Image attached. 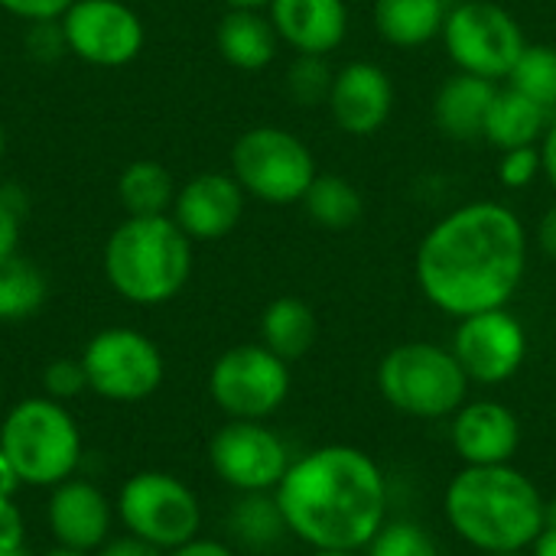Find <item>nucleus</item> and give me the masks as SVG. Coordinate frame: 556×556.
I'll return each instance as SVG.
<instances>
[{
    "mask_svg": "<svg viewBox=\"0 0 556 556\" xmlns=\"http://www.w3.org/2000/svg\"><path fill=\"white\" fill-rule=\"evenodd\" d=\"M525 270L528 231L508 205L492 199L459 205L440 218L414 261L420 293L453 319L508 306Z\"/></svg>",
    "mask_w": 556,
    "mask_h": 556,
    "instance_id": "obj_1",
    "label": "nucleus"
},
{
    "mask_svg": "<svg viewBox=\"0 0 556 556\" xmlns=\"http://www.w3.org/2000/svg\"><path fill=\"white\" fill-rule=\"evenodd\" d=\"M287 531L313 551H365L388 521V479L375 456L329 443L296 456L274 489Z\"/></svg>",
    "mask_w": 556,
    "mask_h": 556,
    "instance_id": "obj_2",
    "label": "nucleus"
},
{
    "mask_svg": "<svg viewBox=\"0 0 556 556\" xmlns=\"http://www.w3.org/2000/svg\"><path fill=\"white\" fill-rule=\"evenodd\" d=\"M443 515L453 534L479 554L531 551L547 528L541 489L511 463L463 466L446 485Z\"/></svg>",
    "mask_w": 556,
    "mask_h": 556,
    "instance_id": "obj_3",
    "label": "nucleus"
},
{
    "mask_svg": "<svg viewBox=\"0 0 556 556\" xmlns=\"http://www.w3.org/2000/svg\"><path fill=\"white\" fill-rule=\"evenodd\" d=\"M104 274L134 306L169 303L189 283L192 238L173 215H127L104 244Z\"/></svg>",
    "mask_w": 556,
    "mask_h": 556,
    "instance_id": "obj_4",
    "label": "nucleus"
},
{
    "mask_svg": "<svg viewBox=\"0 0 556 556\" xmlns=\"http://www.w3.org/2000/svg\"><path fill=\"white\" fill-rule=\"evenodd\" d=\"M0 456L16 482L55 489L72 479L81 459V433L75 417L52 397L20 401L0 424Z\"/></svg>",
    "mask_w": 556,
    "mask_h": 556,
    "instance_id": "obj_5",
    "label": "nucleus"
},
{
    "mask_svg": "<svg viewBox=\"0 0 556 556\" xmlns=\"http://www.w3.org/2000/svg\"><path fill=\"white\" fill-rule=\"evenodd\" d=\"M469 378L453 349L437 342L394 345L378 365L381 397L404 417L446 420L469 397Z\"/></svg>",
    "mask_w": 556,
    "mask_h": 556,
    "instance_id": "obj_6",
    "label": "nucleus"
},
{
    "mask_svg": "<svg viewBox=\"0 0 556 556\" xmlns=\"http://www.w3.org/2000/svg\"><path fill=\"white\" fill-rule=\"evenodd\" d=\"M231 176L241 189L270 205L303 202L319 176L309 147L283 127H251L231 147Z\"/></svg>",
    "mask_w": 556,
    "mask_h": 556,
    "instance_id": "obj_7",
    "label": "nucleus"
},
{
    "mask_svg": "<svg viewBox=\"0 0 556 556\" xmlns=\"http://www.w3.org/2000/svg\"><path fill=\"white\" fill-rule=\"evenodd\" d=\"M117 515L127 534L166 554L195 541L202 528V505L195 492L169 472L130 476L117 495Z\"/></svg>",
    "mask_w": 556,
    "mask_h": 556,
    "instance_id": "obj_8",
    "label": "nucleus"
},
{
    "mask_svg": "<svg viewBox=\"0 0 556 556\" xmlns=\"http://www.w3.org/2000/svg\"><path fill=\"white\" fill-rule=\"evenodd\" d=\"M443 42L459 72L502 81L528 49L521 23L492 0H463L450 7Z\"/></svg>",
    "mask_w": 556,
    "mask_h": 556,
    "instance_id": "obj_9",
    "label": "nucleus"
},
{
    "mask_svg": "<svg viewBox=\"0 0 556 556\" xmlns=\"http://www.w3.org/2000/svg\"><path fill=\"white\" fill-rule=\"evenodd\" d=\"M208 394L228 420H267L290 397V362L267 345H235L208 371Z\"/></svg>",
    "mask_w": 556,
    "mask_h": 556,
    "instance_id": "obj_10",
    "label": "nucleus"
},
{
    "mask_svg": "<svg viewBox=\"0 0 556 556\" xmlns=\"http://www.w3.org/2000/svg\"><path fill=\"white\" fill-rule=\"evenodd\" d=\"M81 368H85L88 388L98 397L117 401V404L147 401L163 384V375H166L156 342L127 326L101 329L85 345Z\"/></svg>",
    "mask_w": 556,
    "mask_h": 556,
    "instance_id": "obj_11",
    "label": "nucleus"
},
{
    "mask_svg": "<svg viewBox=\"0 0 556 556\" xmlns=\"http://www.w3.org/2000/svg\"><path fill=\"white\" fill-rule=\"evenodd\" d=\"M208 463L228 489L257 495L274 492L293 459L264 420H228L208 443Z\"/></svg>",
    "mask_w": 556,
    "mask_h": 556,
    "instance_id": "obj_12",
    "label": "nucleus"
},
{
    "mask_svg": "<svg viewBox=\"0 0 556 556\" xmlns=\"http://www.w3.org/2000/svg\"><path fill=\"white\" fill-rule=\"evenodd\" d=\"M453 355L472 384H505L528 362V332L508 306L485 309L459 319L453 336Z\"/></svg>",
    "mask_w": 556,
    "mask_h": 556,
    "instance_id": "obj_13",
    "label": "nucleus"
},
{
    "mask_svg": "<svg viewBox=\"0 0 556 556\" xmlns=\"http://www.w3.org/2000/svg\"><path fill=\"white\" fill-rule=\"evenodd\" d=\"M68 52L88 65L121 68L143 49V20L124 0H75L62 16Z\"/></svg>",
    "mask_w": 556,
    "mask_h": 556,
    "instance_id": "obj_14",
    "label": "nucleus"
},
{
    "mask_svg": "<svg viewBox=\"0 0 556 556\" xmlns=\"http://www.w3.org/2000/svg\"><path fill=\"white\" fill-rule=\"evenodd\" d=\"M326 104L342 134L371 137L388 124L394 111V81L375 62H349L336 72Z\"/></svg>",
    "mask_w": 556,
    "mask_h": 556,
    "instance_id": "obj_15",
    "label": "nucleus"
},
{
    "mask_svg": "<svg viewBox=\"0 0 556 556\" xmlns=\"http://www.w3.org/2000/svg\"><path fill=\"white\" fill-rule=\"evenodd\" d=\"M244 195L231 173H199L176 192L169 215L192 241H222L238 228Z\"/></svg>",
    "mask_w": 556,
    "mask_h": 556,
    "instance_id": "obj_16",
    "label": "nucleus"
},
{
    "mask_svg": "<svg viewBox=\"0 0 556 556\" xmlns=\"http://www.w3.org/2000/svg\"><path fill=\"white\" fill-rule=\"evenodd\" d=\"M450 420V443L466 466H505L521 446V424L498 401H466Z\"/></svg>",
    "mask_w": 556,
    "mask_h": 556,
    "instance_id": "obj_17",
    "label": "nucleus"
},
{
    "mask_svg": "<svg viewBox=\"0 0 556 556\" xmlns=\"http://www.w3.org/2000/svg\"><path fill=\"white\" fill-rule=\"evenodd\" d=\"M46 521L59 547L72 551H98L111 531V502L104 492L85 479H65L52 489Z\"/></svg>",
    "mask_w": 556,
    "mask_h": 556,
    "instance_id": "obj_18",
    "label": "nucleus"
},
{
    "mask_svg": "<svg viewBox=\"0 0 556 556\" xmlns=\"http://www.w3.org/2000/svg\"><path fill=\"white\" fill-rule=\"evenodd\" d=\"M270 23L296 52L326 55L349 33V7L345 0H270Z\"/></svg>",
    "mask_w": 556,
    "mask_h": 556,
    "instance_id": "obj_19",
    "label": "nucleus"
},
{
    "mask_svg": "<svg viewBox=\"0 0 556 556\" xmlns=\"http://www.w3.org/2000/svg\"><path fill=\"white\" fill-rule=\"evenodd\" d=\"M495 94H498V81L456 72L437 91L433 121L450 140H459V143L479 140L485 134V117H489Z\"/></svg>",
    "mask_w": 556,
    "mask_h": 556,
    "instance_id": "obj_20",
    "label": "nucleus"
},
{
    "mask_svg": "<svg viewBox=\"0 0 556 556\" xmlns=\"http://www.w3.org/2000/svg\"><path fill=\"white\" fill-rule=\"evenodd\" d=\"M218 52L241 72H261L274 62L280 36L261 10H228L215 33Z\"/></svg>",
    "mask_w": 556,
    "mask_h": 556,
    "instance_id": "obj_21",
    "label": "nucleus"
},
{
    "mask_svg": "<svg viewBox=\"0 0 556 556\" xmlns=\"http://www.w3.org/2000/svg\"><path fill=\"white\" fill-rule=\"evenodd\" d=\"M554 114L547 108H541L538 101H531L528 94L515 91L511 85H498V94L489 108L485 117V140L492 147L505 150H518V147H538L551 127Z\"/></svg>",
    "mask_w": 556,
    "mask_h": 556,
    "instance_id": "obj_22",
    "label": "nucleus"
},
{
    "mask_svg": "<svg viewBox=\"0 0 556 556\" xmlns=\"http://www.w3.org/2000/svg\"><path fill=\"white\" fill-rule=\"evenodd\" d=\"M319 339V319L300 296H277L261 313V345L283 362H300Z\"/></svg>",
    "mask_w": 556,
    "mask_h": 556,
    "instance_id": "obj_23",
    "label": "nucleus"
},
{
    "mask_svg": "<svg viewBox=\"0 0 556 556\" xmlns=\"http://www.w3.org/2000/svg\"><path fill=\"white\" fill-rule=\"evenodd\" d=\"M450 0H375V26L384 42L414 49L443 36Z\"/></svg>",
    "mask_w": 556,
    "mask_h": 556,
    "instance_id": "obj_24",
    "label": "nucleus"
},
{
    "mask_svg": "<svg viewBox=\"0 0 556 556\" xmlns=\"http://www.w3.org/2000/svg\"><path fill=\"white\" fill-rule=\"evenodd\" d=\"M176 192L173 173L156 160H134L117 176V199L127 215H169Z\"/></svg>",
    "mask_w": 556,
    "mask_h": 556,
    "instance_id": "obj_25",
    "label": "nucleus"
},
{
    "mask_svg": "<svg viewBox=\"0 0 556 556\" xmlns=\"http://www.w3.org/2000/svg\"><path fill=\"white\" fill-rule=\"evenodd\" d=\"M303 208L319 228L342 231V228H352L362 218L365 202H362V192L345 176L319 173L313 179V186L306 189V195H303Z\"/></svg>",
    "mask_w": 556,
    "mask_h": 556,
    "instance_id": "obj_26",
    "label": "nucleus"
},
{
    "mask_svg": "<svg viewBox=\"0 0 556 556\" xmlns=\"http://www.w3.org/2000/svg\"><path fill=\"white\" fill-rule=\"evenodd\" d=\"M49 283L36 264L20 254L0 257V323L29 319L46 303Z\"/></svg>",
    "mask_w": 556,
    "mask_h": 556,
    "instance_id": "obj_27",
    "label": "nucleus"
},
{
    "mask_svg": "<svg viewBox=\"0 0 556 556\" xmlns=\"http://www.w3.org/2000/svg\"><path fill=\"white\" fill-rule=\"evenodd\" d=\"M228 525H231V534L244 547H254V551L274 547L283 534H290L274 492L241 495L235 511H231V518H228Z\"/></svg>",
    "mask_w": 556,
    "mask_h": 556,
    "instance_id": "obj_28",
    "label": "nucleus"
},
{
    "mask_svg": "<svg viewBox=\"0 0 556 556\" xmlns=\"http://www.w3.org/2000/svg\"><path fill=\"white\" fill-rule=\"evenodd\" d=\"M515 91L528 94L556 117V49L547 42H528L511 75L505 78Z\"/></svg>",
    "mask_w": 556,
    "mask_h": 556,
    "instance_id": "obj_29",
    "label": "nucleus"
},
{
    "mask_svg": "<svg viewBox=\"0 0 556 556\" xmlns=\"http://www.w3.org/2000/svg\"><path fill=\"white\" fill-rule=\"evenodd\" d=\"M365 556H443L437 538L417 521H384L381 531L362 551Z\"/></svg>",
    "mask_w": 556,
    "mask_h": 556,
    "instance_id": "obj_30",
    "label": "nucleus"
},
{
    "mask_svg": "<svg viewBox=\"0 0 556 556\" xmlns=\"http://www.w3.org/2000/svg\"><path fill=\"white\" fill-rule=\"evenodd\" d=\"M336 72L329 68L326 55H303L296 52V59L287 68V94L303 104V108H316L329 101Z\"/></svg>",
    "mask_w": 556,
    "mask_h": 556,
    "instance_id": "obj_31",
    "label": "nucleus"
},
{
    "mask_svg": "<svg viewBox=\"0 0 556 556\" xmlns=\"http://www.w3.org/2000/svg\"><path fill=\"white\" fill-rule=\"evenodd\" d=\"M88 388V378H85V368H81V358H55L46 365L42 371V391L46 397L52 401H72L75 394H81Z\"/></svg>",
    "mask_w": 556,
    "mask_h": 556,
    "instance_id": "obj_32",
    "label": "nucleus"
},
{
    "mask_svg": "<svg viewBox=\"0 0 556 556\" xmlns=\"http://www.w3.org/2000/svg\"><path fill=\"white\" fill-rule=\"evenodd\" d=\"M538 176H544L541 147H518V150H505V153H502L498 179H502L508 189H525V186H531Z\"/></svg>",
    "mask_w": 556,
    "mask_h": 556,
    "instance_id": "obj_33",
    "label": "nucleus"
},
{
    "mask_svg": "<svg viewBox=\"0 0 556 556\" xmlns=\"http://www.w3.org/2000/svg\"><path fill=\"white\" fill-rule=\"evenodd\" d=\"M72 3L75 0H0V10L26 23H46V20H59Z\"/></svg>",
    "mask_w": 556,
    "mask_h": 556,
    "instance_id": "obj_34",
    "label": "nucleus"
},
{
    "mask_svg": "<svg viewBox=\"0 0 556 556\" xmlns=\"http://www.w3.org/2000/svg\"><path fill=\"white\" fill-rule=\"evenodd\" d=\"M29 52L36 59H59L62 52H68L65 46V33H62V23L55 20H46V23H33L29 29Z\"/></svg>",
    "mask_w": 556,
    "mask_h": 556,
    "instance_id": "obj_35",
    "label": "nucleus"
},
{
    "mask_svg": "<svg viewBox=\"0 0 556 556\" xmlns=\"http://www.w3.org/2000/svg\"><path fill=\"white\" fill-rule=\"evenodd\" d=\"M0 551H23V515L10 498V489L0 485Z\"/></svg>",
    "mask_w": 556,
    "mask_h": 556,
    "instance_id": "obj_36",
    "label": "nucleus"
},
{
    "mask_svg": "<svg viewBox=\"0 0 556 556\" xmlns=\"http://www.w3.org/2000/svg\"><path fill=\"white\" fill-rule=\"evenodd\" d=\"M98 556H166V551L127 534V538H117V541H104L98 547Z\"/></svg>",
    "mask_w": 556,
    "mask_h": 556,
    "instance_id": "obj_37",
    "label": "nucleus"
},
{
    "mask_svg": "<svg viewBox=\"0 0 556 556\" xmlns=\"http://www.w3.org/2000/svg\"><path fill=\"white\" fill-rule=\"evenodd\" d=\"M20 222H23V215L13 212V208L0 199V257L16 254V244H20Z\"/></svg>",
    "mask_w": 556,
    "mask_h": 556,
    "instance_id": "obj_38",
    "label": "nucleus"
},
{
    "mask_svg": "<svg viewBox=\"0 0 556 556\" xmlns=\"http://www.w3.org/2000/svg\"><path fill=\"white\" fill-rule=\"evenodd\" d=\"M166 556H238V554H235L228 544H222V541L195 538V541H189V544H182V547L169 551Z\"/></svg>",
    "mask_w": 556,
    "mask_h": 556,
    "instance_id": "obj_39",
    "label": "nucleus"
},
{
    "mask_svg": "<svg viewBox=\"0 0 556 556\" xmlns=\"http://www.w3.org/2000/svg\"><path fill=\"white\" fill-rule=\"evenodd\" d=\"M538 248L544 251V257L556 261V202L538 222Z\"/></svg>",
    "mask_w": 556,
    "mask_h": 556,
    "instance_id": "obj_40",
    "label": "nucleus"
},
{
    "mask_svg": "<svg viewBox=\"0 0 556 556\" xmlns=\"http://www.w3.org/2000/svg\"><path fill=\"white\" fill-rule=\"evenodd\" d=\"M541 163H544V179L551 182V189L556 192V117L551 121L544 140H541Z\"/></svg>",
    "mask_w": 556,
    "mask_h": 556,
    "instance_id": "obj_41",
    "label": "nucleus"
},
{
    "mask_svg": "<svg viewBox=\"0 0 556 556\" xmlns=\"http://www.w3.org/2000/svg\"><path fill=\"white\" fill-rule=\"evenodd\" d=\"M531 556H556V521H547L541 538L531 544Z\"/></svg>",
    "mask_w": 556,
    "mask_h": 556,
    "instance_id": "obj_42",
    "label": "nucleus"
},
{
    "mask_svg": "<svg viewBox=\"0 0 556 556\" xmlns=\"http://www.w3.org/2000/svg\"><path fill=\"white\" fill-rule=\"evenodd\" d=\"M228 10H264L270 7V0H225Z\"/></svg>",
    "mask_w": 556,
    "mask_h": 556,
    "instance_id": "obj_43",
    "label": "nucleus"
},
{
    "mask_svg": "<svg viewBox=\"0 0 556 556\" xmlns=\"http://www.w3.org/2000/svg\"><path fill=\"white\" fill-rule=\"evenodd\" d=\"M309 556H365L362 551H313Z\"/></svg>",
    "mask_w": 556,
    "mask_h": 556,
    "instance_id": "obj_44",
    "label": "nucleus"
},
{
    "mask_svg": "<svg viewBox=\"0 0 556 556\" xmlns=\"http://www.w3.org/2000/svg\"><path fill=\"white\" fill-rule=\"evenodd\" d=\"M42 556H88L85 551H72V547H55V551H49V554Z\"/></svg>",
    "mask_w": 556,
    "mask_h": 556,
    "instance_id": "obj_45",
    "label": "nucleus"
},
{
    "mask_svg": "<svg viewBox=\"0 0 556 556\" xmlns=\"http://www.w3.org/2000/svg\"><path fill=\"white\" fill-rule=\"evenodd\" d=\"M479 556H531V551H511V554H479Z\"/></svg>",
    "mask_w": 556,
    "mask_h": 556,
    "instance_id": "obj_46",
    "label": "nucleus"
},
{
    "mask_svg": "<svg viewBox=\"0 0 556 556\" xmlns=\"http://www.w3.org/2000/svg\"><path fill=\"white\" fill-rule=\"evenodd\" d=\"M3 147H7V134H3V124H0V156H3Z\"/></svg>",
    "mask_w": 556,
    "mask_h": 556,
    "instance_id": "obj_47",
    "label": "nucleus"
},
{
    "mask_svg": "<svg viewBox=\"0 0 556 556\" xmlns=\"http://www.w3.org/2000/svg\"><path fill=\"white\" fill-rule=\"evenodd\" d=\"M0 556H26L23 551H0Z\"/></svg>",
    "mask_w": 556,
    "mask_h": 556,
    "instance_id": "obj_48",
    "label": "nucleus"
},
{
    "mask_svg": "<svg viewBox=\"0 0 556 556\" xmlns=\"http://www.w3.org/2000/svg\"><path fill=\"white\" fill-rule=\"evenodd\" d=\"M450 3H463V0H450Z\"/></svg>",
    "mask_w": 556,
    "mask_h": 556,
    "instance_id": "obj_49",
    "label": "nucleus"
},
{
    "mask_svg": "<svg viewBox=\"0 0 556 556\" xmlns=\"http://www.w3.org/2000/svg\"><path fill=\"white\" fill-rule=\"evenodd\" d=\"M0 394H3V384H0Z\"/></svg>",
    "mask_w": 556,
    "mask_h": 556,
    "instance_id": "obj_50",
    "label": "nucleus"
}]
</instances>
